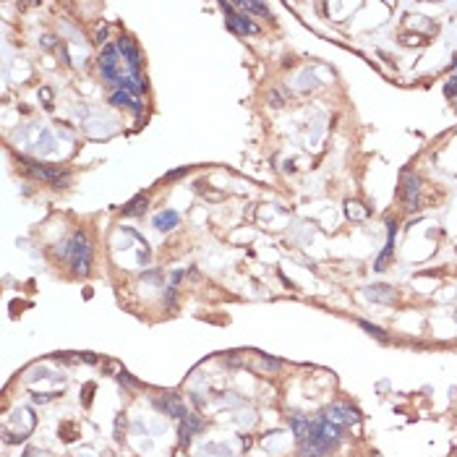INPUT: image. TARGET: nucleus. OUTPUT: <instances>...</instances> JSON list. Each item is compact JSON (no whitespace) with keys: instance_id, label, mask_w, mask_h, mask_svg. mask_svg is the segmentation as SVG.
Segmentation results:
<instances>
[{"instance_id":"obj_1","label":"nucleus","mask_w":457,"mask_h":457,"mask_svg":"<svg viewBox=\"0 0 457 457\" xmlns=\"http://www.w3.org/2000/svg\"><path fill=\"white\" fill-rule=\"evenodd\" d=\"M61 256L71 262V269L76 274H89V267H92V243L87 238V233L78 230L73 233V238L68 243H63V251H58Z\"/></svg>"},{"instance_id":"obj_2","label":"nucleus","mask_w":457,"mask_h":457,"mask_svg":"<svg viewBox=\"0 0 457 457\" xmlns=\"http://www.w3.org/2000/svg\"><path fill=\"white\" fill-rule=\"evenodd\" d=\"M18 162H24V167L39 181H47L52 183L55 188H66L68 183V170H61V167H50V165H42V162H34V160H26V157H18Z\"/></svg>"},{"instance_id":"obj_3","label":"nucleus","mask_w":457,"mask_h":457,"mask_svg":"<svg viewBox=\"0 0 457 457\" xmlns=\"http://www.w3.org/2000/svg\"><path fill=\"white\" fill-rule=\"evenodd\" d=\"M220 8L227 13V29H233L235 34H256L259 32V26H256L248 16H243V13H235L233 11V3H220Z\"/></svg>"},{"instance_id":"obj_4","label":"nucleus","mask_w":457,"mask_h":457,"mask_svg":"<svg viewBox=\"0 0 457 457\" xmlns=\"http://www.w3.org/2000/svg\"><path fill=\"white\" fill-rule=\"evenodd\" d=\"M118 52H121V58L126 61V71L131 73H138V66H141V55H138V47L133 45L131 37H121L118 39Z\"/></svg>"},{"instance_id":"obj_5","label":"nucleus","mask_w":457,"mask_h":457,"mask_svg":"<svg viewBox=\"0 0 457 457\" xmlns=\"http://www.w3.org/2000/svg\"><path fill=\"white\" fill-rule=\"evenodd\" d=\"M403 198H405L408 209H418V204H421V181L415 175H405L403 178Z\"/></svg>"},{"instance_id":"obj_6","label":"nucleus","mask_w":457,"mask_h":457,"mask_svg":"<svg viewBox=\"0 0 457 457\" xmlns=\"http://www.w3.org/2000/svg\"><path fill=\"white\" fill-rule=\"evenodd\" d=\"M110 105H115V107H126V110L136 112V115H141V112H144L141 102H138L131 92H123V89H115V92L110 94Z\"/></svg>"},{"instance_id":"obj_7","label":"nucleus","mask_w":457,"mask_h":457,"mask_svg":"<svg viewBox=\"0 0 457 457\" xmlns=\"http://www.w3.org/2000/svg\"><path fill=\"white\" fill-rule=\"evenodd\" d=\"M324 415H327V421H332V423H337V426H348V423H355V421H358V413H355L353 408H348V405H332Z\"/></svg>"},{"instance_id":"obj_8","label":"nucleus","mask_w":457,"mask_h":457,"mask_svg":"<svg viewBox=\"0 0 457 457\" xmlns=\"http://www.w3.org/2000/svg\"><path fill=\"white\" fill-rule=\"evenodd\" d=\"M387 227H389V238H387V246H384L382 256L376 259V272H384L387 262L392 259V248H394V233H397V222H394V220H387Z\"/></svg>"},{"instance_id":"obj_9","label":"nucleus","mask_w":457,"mask_h":457,"mask_svg":"<svg viewBox=\"0 0 457 457\" xmlns=\"http://www.w3.org/2000/svg\"><path fill=\"white\" fill-rule=\"evenodd\" d=\"M198 428H202V418L186 413V415H183V423H181V444H183V447L191 442V436L198 431Z\"/></svg>"},{"instance_id":"obj_10","label":"nucleus","mask_w":457,"mask_h":457,"mask_svg":"<svg viewBox=\"0 0 457 457\" xmlns=\"http://www.w3.org/2000/svg\"><path fill=\"white\" fill-rule=\"evenodd\" d=\"M178 222H181V217H178V212H173V209H165V212H160V214L154 217V227H157V230H162V233L178 227Z\"/></svg>"},{"instance_id":"obj_11","label":"nucleus","mask_w":457,"mask_h":457,"mask_svg":"<svg viewBox=\"0 0 457 457\" xmlns=\"http://www.w3.org/2000/svg\"><path fill=\"white\" fill-rule=\"evenodd\" d=\"M147 196H136V198H131V202L123 207V214L126 217H136V214H144L147 212Z\"/></svg>"},{"instance_id":"obj_12","label":"nucleus","mask_w":457,"mask_h":457,"mask_svg":"<svg viewBox=\"0 0 457 457\" xmlns=\"http://www.w3.org/2000/svg\"><path fill=\"white\" fill-rule=\"evenodd\" d=\"M366 295L374 298V301H384V303L394 301V290H389L387 285H374V288H366Z\"/></svg>"},{"instance_id":"obj_13","label":"nucleus","mask_w":457,"mask_h":457,"mask_svg":"<svg viewBox=\"0 0 457 457\" xmlns=\"http://www.w3.org/2000/svg\"><path fill=\"white\" fill-rule=\"evenodd\" d=\"M348 214H350L353 220H363V217H366V209H363V204L350 202V204H348Z\"/></svg>"},{"instance_id":"obj_14","label":"nucleus","mask_w":457,"mask_h":457,"mask_svg":"<svg viewBox=\"0 0 457 457\" xmlns=\"http://www.w3.org/2000/svg\"><path fill=\"white\" fill-rule=\"evenodd\" d=\"M361 327H363L368 334H374V337H379L382 342H387V334H384V329H379V327H374V324H368V322H361Z\"/></svg>"},{"instance_id":"obj_15","label":"nucleus","mask_w":457,"mask_h":457,"mask_svg":"<svg viewBox=\"0 0 457 457\" xmlns=\"http://www.w3.org/2000/svg\"><path fill=\"white\" fill-rule=\"evenodd\" d=\"M118 379H121V384H126V387H131V389H136V387H138V382H136L133 376H128L126 371H123V374H118Z\"/></svg>"},{"instance_id":"obj_16","label":"nucleus","mask_w":457,"mask_h":457,"mask_svg":"<svg viewBox=\"0 0 457 457\" xmlns=\"http://www.w3.org/2000/svg\"><path fill=\"white\" fill-rule=\"evenodd\" d=\"M262 366H264V368H272V371H277L282 363H280L277 358H262Z\"/></svg>"},{"instance_id":"obj_17","label":"nucleus","mask_w":457,"mask_h":457,"mask_svg":"<svg viewBox=\"0 0 457 457\" xmlns=\"http://www.w3.org/2000/svg\"><path fill=\"white\" fill-rule=\"evenodd\" d=\"M78 361H84V363H97V355H92V353H78Z\"/></svg>"},{"instance_id":"obj_18","label":"nucleus","mask_w":457,"mask_h":457,"mask_svg":"<svg viewBox=\"0 0 457 457\" xmlns=\"http://www.w3.org/2000/svg\"><path fill=\"white\" fill-rule=\"evenodd\" d=\"M188 173V167H181V170H175V173H170L167 178H181V175H186Z\"/></svg>"},{"instance_id":"obj_19","label":"nucleus","mask_w":457,"mask_h":457,"mask_svg":"<svg viewBox=\"0 0 457 457\" xmlns=\"http://www.w3.org/2000/svg\"><path fill=\"white\" fill-rule=\"evenodd\" d=\"M105 37H107V29H105V26H102V29H97V42L102 45V42H105Z\"/></svg>"},{"instance_id":"obj_20","label":"nucleus","mask_w":457,"mask_h":457,"mask_svg":"<svg viewBox=\"0 0 457 457\" xmlns=\"http://www.w3.org/2000/svg\"><path fill=\"white\" fill-rule=\"evenodd\" d=\"M42 100H47V105H50V100H52V92H50V89H42Z\"/></svg>"}]
</instances>
